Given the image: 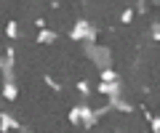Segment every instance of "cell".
I'll use <instances>...</instances> for the list:
<instances>
[{
    "label": "cell",
    "instance_id": "1",
    "mask_svg": "<svg viewBox=\"0 0 160 133\" xmlns=\"http://www.w3.org/2000/svg\"><path fill=\"white\" fill-rule=\"evenodd\" d=\"M3 93H6V98H16V88H13L11 83H8V85L3 88Z\"/></svg>",
    "mask_w": 160,
    "mask_h": 133
},
{
    "label": "cell",
    "instance_id": "2",
    "mask_svg": "<svg viewBox=\"0 0 160 133\" xmlns=\"http://www.w3.org/2000/svg\"><path fill=\"white\" fill-rule=\"evenodd\" d=\"M155 37H158V40H160V27H155Z\"/></svg>",
    "mask_w": 160,
    "mask_h": 133
}]
</instances>
